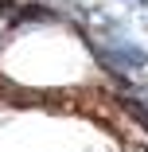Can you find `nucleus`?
<instances>
[{"label":"nucleus","instance_id":"f257e3e1","mask_svg":"<svg viewBox=\"0 0 148 152\" xmlns=\"http://www.w3.org/2000/svg\"><path fill=\"white\" fill-rule=\"evenodd\" d=\"M101 58L117 70V66H125V70H144V63H148V55L140 51V47H113V51H101Z\"/></svg>","mask_w":148,"mask_h":152},{"label":"nucleus","instance_id":"f03ea898","mask_svg":"<svg viewBox=\"0 0 148 152\" xmlns=\"http://www.w3.org/2000/svg\"><path fill=\"white\" fill-rule=\"evenodd\" d=\"M136 4H148V0H136Z\"/></svg>","mask_w":148,"mask_h":152}]
</instances>
